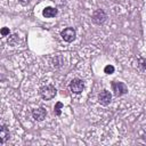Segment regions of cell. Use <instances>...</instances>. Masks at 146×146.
Here are the masks:
<instances>
[{"label":"cell","mask_w":146,"mask_h":146,"mask_svg":"<svg viewBox=\"0 0 146 146\" xmlns=\"http://www.w3.org/2000/svg\"><path fill=\"white\" fill-rule=\"evenodd\" d=\"M8 137H9V131H8V129H7L5 125H2V127H1V130H0V144L3 145L5 141H6V139H7Z\"/></svg>","instance_id":"ba28073f"},{"label":"cell","mask_w":146,"mask_h":146,"mask_svg":"<svg viewBox=\"0 0 146 146\" xmlns=\"http://www.w3.org/2000/svg\"><path fill=\"white\" fill-rule=\"evenodd\" d=\"M112 88H113V91L116 96H121V95H124L127 94L128 89L125 87V84L123 82H113L112 83Z\"/></svg>","instance_id":"3957f363"},{"label":"cell","mask_w":146,"mask_h":146,"mask_svg":"<svg viewBox=\"0 0 146 146\" xmlns=\"http://www.w3.org/2000/svg\"><path fill=\"white\" fill-rule=\"evenodd\" d=\"M104 72H105L106 74H112V73L114 72V66H113V65H107V66H105Z\"/></svg>","instance_id":"30bf717a"},{"label":"cell","mask_w":146,"mask_h":146,"mask_svg":"<svg viewBox=\"0 0 146 146\" xmlns=\"http://www.w3.org/2000/svg\"><path fill=\"white\" fill-rule=\"evenodd\" d=\"M42 14H43L44 17H54V16L57 15V9L52 8V7H47V8L43 9Z\"/></svg>","instance_id":"9c48e42d"},{"label":"cell","mask_w":146,"mask_h":146,"mask_svg":"<svg viewBox=\"0 0 146 146\" xmlns=\"http://www.w3.org/2000/svg\"><path fill=\"white\" fill-rule=\"evenodd\" d=\"M60 35H62V38H63L64 41L71 42V41H73L75 39V31L72 27H67V29H65V30L62 31Z\"/></svg>","instance_id":"277c9868"},{"label":"cell","mask_w":146,"mask_h":146,"mask_svg":"<svg viewBox=\"0 0 146 146\" xmlns=\"http://www.w3.org/2000/svg\"><path fill=\"white\" fill-rule=\"evenodd\" d=\"M40 96L46 99V100H49L51 98H54L56 96V89L54 86L51 84H48V86H44L40 89Z\"/></svg>","instance_id":"6da1fadb"},{"label":"cell","mask_w":146,"mask_h":146,"mask_svg":"<svg viewBox=\"0 0 146 146\" xmlns=\"http://www.w3.org/2000/svg\"><path fill=\"white\" fill-rule=\"evenodd\" d=\"M83 88H84V83L80 79H74L70 83V89L74 94H81L83 91Z\"/></svg>","instance_id":"7a4b0ae2"},{"label":"cell","mask_w":146,"mask_h":146,"mask_svg":"<svg viewBox=\"0 0 146 146\" xmlns=\"http://www.w3.org/2000/svg\"><path fill=\"white\" fill-rule=\"evenodd\" d=\"M63 107V104L62 103H56V106H55V113L57 114V115H60V108Z\"/></svg>","instance_id":"8fae6325"},{"label":"cell","mask_w":146,"mask_h":146,"mask_svg":"<svg viewBox=\"0 0 146 146\" xmlns=\"http://www.w3.org/2000/svg\"><path fill=\"white\" fill-rule=\"evenodd\" d=\"M111 99H112V94L107 90H103L99 95H98V100L102 105L104 106H107L110 103H111Z\"/></svg>","instance_id":"5b68a950"},{"label":"cell","mask_w":146,"mask_h":146,"mask_svg":"<svg viewBox=\"0 0 146 146\" xmlns=\"http://www.w3.org/2000/svg\"><path fill=\"white\" fill-rule=\"evenodd\" d=\"M1 34H2L3 36H6L7 34H9V29H7V27H3V29L1 30Z\"/></svg>","instance_id":"7c38bea8"},{"label":"cell","mask_w":146,"mask_h":146,"mask_svg":"<svg viewBox=\"0 0 146 146\" xmlns=\"http://www.w3.org/2000/svg\"><path fill=\"white\" fill-rule=\"evenodd\" d=\"M46 115H47V111L44 108H42V107L36 108V110H33V112H32L33 119L34 120H38V121H42L46 117Z\"/></svg>","instance_id":"52a82bcc"},{"label":"cell","mask_w":146,"mask_h":146,"mask_svg":"<svg viewBox=\"0 0 146 146\" xmlns=\"http://www.w3.org/2000/svg\"><path fill=\"white\" fill-rule=\"evenodd\" d=\"M106 19V14L103 11V10H96L92 15V22L96 23V24H102L104 23Z\"/></svg>","instance_id":"8992f818"}]
</instances>
